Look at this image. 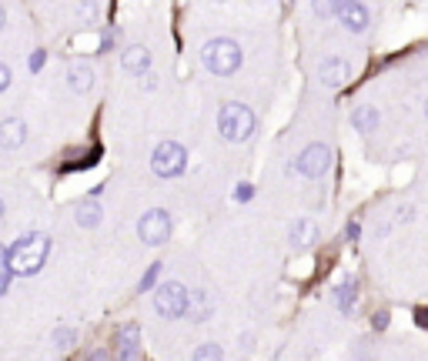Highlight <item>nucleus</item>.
I'll use <instances>...</instances> for the list:
<instances>
[{
	"label": "nucleus",
	"mask_w": 428,
	"mask_h": 361,
	"mask_svg": "<svg viewBox=\"0 0 428 361\" xmlns=\"http://www.w3.org/2000/svg\"><path fill=\"white\" fill-rule=\"evenodd\" d=\"M47 255H51V237L47 234H24L7 248V264H10L14 275L30 278L47 264Z\"/></svg>",
	"instance_id": "nucleus-1"
},
{
	"label": "nucleus",
	"mask_w": 428,
	"mask_h": 361,
	"mask_svg": "<svg viewBox=\"0 0 428 361\" xmlns=\"http://www.w3.org/2000/svg\"><path fill=\"white\" fill-rule=\"evenodd\" d=\"M201 60H204V67H207L214 78H231V74H238V71H241L245 54H241V47H238L231 37H214V40H207V44H204Z\"/></svg>",
	"instance_id": "nucleus-2"
},
{
	"label": "nucleus",
	"mask_w": 428,
	"mask_h": 361,
	"mask_svg": "<svg viewBox=\"0 0 428 361\" xmlns=\"http://www.w3.org/2000/svg\"><path fill=\"white\" fill-rule=\"evenodd\" d=\"M218 130H221V137L231 141V144H241V141H248L254 134V114L248 104L241 101H227L221 104V110H218Z\"/></svg>",
	"instance_id": "nucleus-3"
},
{
	"label": "nucleus",
	"mask_w": 428,
	"mask_h": 361,
	"mask_svg": "<svg viewBox=\"0 0 428 361\" xmlns=\"http://www.w3.org/2000/svg\"><path fill=\"white\" fill-rule=\"evenodd\" d=\"M188 167V151L177 141H161L151 154V171L157 178H177Z\"/></svg>",
	"instance_id": "nucleus-4"
},
{
	"label": "nucleus",
	"mask_w": 428,
	"mask_h": 361,
	"mask_svg": "<svg viewBox=\"0 0 428 361\" xmlns=\"http://www.w3.org/2000/svg\"><path fill=\"white\" fill-rule=\"evenodd\" d=\"M188 301H191V291L184 284L168 281L154 288V311L161 318H181V314H188Z\"/></svg>",
	"instance_id": "nucleus-5"
},
{
	"label": "nucleus",
	"mask_w": 428,
	"mask_h": 361,
	"mask_svg": "<svg viewBox=\"0 0 428 361\" xmlns=\"http://www.w3.org/2000/svg\"><path fill=\"white\" fill-rule=\"evenodd\" d=\"M137 237L144 241V244H164L168 237H171V214L168 211H161V207H151V211H144L141 214V221H137Z\"/></svg>",
	"instance_id": "nucleus-6"
},
{
	"label": "nucleus",
	"mask_w": 428,
	"mask_h": 361,
	"mask_svg": "<svg viewBox=\"0 0 428 361\" xmlns=\"http://www.w3.org/2000/svg\"><path fill=\"white\" fill-rule=\"evenodd\" d=\"M328 167H331V148L328 144H308L302 157L295 161V171L304 178H322Z\"/></svg>",
	"instance_id": "nucleus-7"
},
{
	"label": "nucleus",
	"mask_w": 428,
	"mask_h": 361,
	"mask_svg": "<svg viewBox=\"0 0 428 361\" xmlns=\"http://www.w3.org/2000/svg\"><path fill=\"white\" fill-rule=\"evenodd\" d=\"M345 30H352V34H365L368 24H372V14H368V7H361L358 0H341L338 3V14H335Z\"/></svg>",
	"instance_id": "nucleus-8"
},
{
	"label": "nucleus",
	"mask_w": 428,
	"mask_h": 361,
	"mask_svg": "<svg viewBox=\"0 0 428 361\" xmlns=\"http://www.w3.org/2000/svg\"><path fill=\"white\" fill-rule=\"evenodd\" d=\"M27 141V121L24 117H3L0 121V151H17Z\"/></svg>",
	"instance_id": "nucleus-9"
},
{
	"label": "nucleus",
	"mask_w": 428,
	"mask_h": 361,
	"mask_svg": "<svg viewBox=\"0 0 428 361\" xmlns=\"http://www.w3.org/2000/svg\"><path fill=\"white\" fill-rule=\"evenodd\" d=\"M121 67H124L127 74H134V78L148 74V67H151V51H148L144 44H131V47H124V54H121Z\"/></svg>",
	"instance_id": "nucleus-10"
},
{
	"label": "nucleus",
	"mask_w": 428,
	"mask_h": 361,
	"mask_svg": "<svg viewBox=\"0 0 428 361\" xmlns=\"http://www.w3.org/2000/svg\"><path fill=\"white\" fill-rule=\"evenodd\" d=\"M67 87H71L74 94H87V91L94 87V67H91L87 60H74V64L67 67Z\"/></svg>",
	"instance_id": "nucleus-11"
},
{
	"label": "nucleus",
	"mask_w": 428,
	"mask_h": 361,
	"mask_svg": "<svg viewBox=\"0 0 428 361\" xmlns=\"http://www.w3.org/2000/svg\"><path fill=\"white\" fill-rule=\"evenodd\" d=\"M318 78H322L325 87H341L345 78H348V64L341 57H328V60H322V67H318Z\"/></svg>",
	"instance_id": "nucleus-12"
},
{
	"label": "nucleus",
	"mask_w": 428,
	"mask_h": 361,
	"mask_svg": "<svg viewBox=\"0 0 428 361\" xmlns=\"http://www.w3.org/2000/svg\"><path fill=\"white\" fill-rule=\"evenodd\" d=\"M315 241H318V224H315V221L302 218V221L291 224V248H295V251H308Z\"/></svg>",
	"instance_id": "nucleus-13"
},
{
	"label": "nucleus",
	"mask_w": 428,
	"mask_h": 361,
	"mask_svg": "<svg viewBox=\"0 0 428 361\" xmlns=\"http://www.w3.org/2000/svg\"><path fill=\"white\" fill-rule=\"evenodd\" d=\"M74 221L80 224V228H87V231H91V228H98V224L104 221L101 205H98V201H80L77 211H74Z\"/></svg>",
	"instance_id": "nucleus-14"
},
{
	"label": "nucleus",
	"mask_w": 428,
	"mask_h": 361,
	"mask_svg": "<svg viewBox=\"0 0 428 361\" xmlns=\"http://www.w3.org/2000/svg\"><path fill=\"white\" fill-rule=\"evenodd\" d=\"M352 124L358 134H372L378 128V110L372 104H361V107H354L352 110Z\"/></svg>",
	"instance_id": "nucleus-15"
},
{
	"label": "nucleus",
	"mask_w": 428,
	"mask_h": 361,
	"mask_svg": "<svg viewBox=\"0 0 428 361\" xmlns=\"http://www.w3.org/2000/svg\"><path fill=\"white\" fill-rule=\"evenodd\" d=\"M211 311H214V301L207 298V291H194L191 301H188V318L191 321H207Z\"/></svg>",
	"instance_id": "nucleus-16"
},
{
	"label": "nucleus",
	"mask_w": 428,
	"mask_h": 361,
	"mask_svg": "<svg viewBox=\"0 0 428 361\" xmlns=\"http://www.w3.org/2000/svg\"><path fill=\"white\" fill-rule=\"evenodd\" d=\"M137 338H141V328H137V325H124V328L117 331L121 358H137Z\"/></svg>",
	"instance_id": "nucleus-17"
},
{
	"label": "nucleus",
	"mask_w": 428,
	"mask_h": 361,
	"mask_svg": "<svg viewBox=\"0 0 428 361\" xmlns=\"http://www.w3.org/2000/svg\"><path fill=\"white\" fill-rule=\"evenodd\" d=\"M354 298H358V284L354 281H345L338 288V294H335V301H338V308L341 311H352L354 308Z\"/></svg>",
	"instance_id": "nucleus-18"
},
{
	"label": "nucleus",
	"mask_w": 428,
	"mask_h": 361,
	"mask_svg": "<svg viewBox=\"0 0 428 361\" xmlns=\"http://www.w3.org/2000/svg\"><path fill=\"white\" fill-rule=\"evenodd\" d=\"M54 345H57L60 351L74 348V345H77V331H74V328H57V331H54Z\"/></svg>",
	"instance_id": "nucleus-19"
},
{
	"label": "nucleus",
	"mask_w": 428,
	"mask_h": 361,
	"mask_svg": "<svg viewBox=\"0 0 428 361\" xmlns=\"http://www.w3.org/2000/svg\"><path fill=\"white\" fill-rule=\"evenodd\" d=\"M10 278H14V271H10V264H7V251L0 248V294H7Z\"/></svg>",
	"instance_id": "nucleus-20"
},
{
	"label": "nucleus",
	"mask_w": 428,
	"mask_h": 361,
	"mask_svg": "<svg viewBox=\"0 0 428 361\" xmlns=\"http://www.w3.org/2000/svg\"><path fill=\"white\" fill-rule=\"evenodd\" d=\"M311 10H315L318 17H335V14H338V0H315Z\"/></svg>",
	"instance_id": "nucleus-21"
},
{
	"label": "nucleus",
	"mask_w": 428,
	"mask_h": 361,
	"mask_svg": "<svg viewBox=\"0 0 428 361\" xmlns=\"http://www.w3.org/2000/svg\"><path fill=\"white\" fill-rule=\"evenodd\" d=\"M221 355H225V351H221V348H218L214 341H211V345H204V348H198V351H194V358H198V361H211V358L218 361Z\"/></svg>",
	"instance_id": "nucleus-22"
},
{
	"label": "nucleus",
	"mask_w": 428,
	"mask_h": 361,
	"mask_svg": "<svg viewBox=\"0 0 428 361\" xmlns=\"http://www.w3.org/2000/svg\"><path fill=\"white\" fill-rule=\"evenodd\" d=\"M157 275H161V261H157V264H151V268H148V275L141 278V291H151L154 284H157Z\"/></svg>",
	"instance_id": "nucleus-23"
},
{
	"label": "nucleus",
	"mask_w": 428,
	"mask_h": 361,
	"mask_svg": "<svg viewBox=\"0 0 428 361\" xmlns=\"http://www.w3.org/2000/svg\"><path fill=\"white\" fill-rule=\"evenodd\" d=\"M77 17H80V21H94V17H98V3L84 0V3L77 7Z\"/></svg>",
	"instance_id": "nucleus-24"
},
{
	"label": "nucleus",
	"mask_w": 428,
	"mask_h": 361,
	"mask_svg": "<svg viewBox=\"0 0 428 361\" xmlns=\"http://www.w3.org/2000/svg\"><path fill=\"white\" fill-rule=\"evenodd\" d=\"M10 84H14V71H10V67H7V64L0 60V94H3V91H7Z\"/></svg>",
	"instance_id": "nucleus-25"
},
{
	"label": "nucleus",
	"mask_w": 428,
	"mask_h": 361,
	"mask_svg": "<svg viewBox=\"0 0 428 361\" xmlns=\"http://www.w3.org/2000/svg\"><path fill=\"white\" fill-rule=\"evenodd\" d=\"M114 40H117V30H107V34L101 37V54L111 51V47H114Z\"/></svg>",
	"instance_id": "nucleus-26"
},
{
	"label": "nucleus",
	"mask_w": 428,
	"mask_h": 361,
	"mask_svg": "<svg viewBox=\"0 0 428 361\" xmlns=\"http://www.w3.org/2000/svg\"><path fill=\"white\" fill-rule=\"evenodd\" d=\"M251 194H254L251 184H241V187L234 191V201H251Z\"/></svg>",
	"instance_id": "nucleus-27"
},
{
	"label": "nucleus",
	"mask_w": 428,
	"mask_h": 361,
	"mask_svg": "<svg viewBox=\"0 0 428 361\" xmlns=\"http://www.w3.org/2000/svg\"><path fill=\"white\" fill-rule=\"evenodd\" d=\"M44 60H47V54L37 51L34 57H30V71H41V67H44Z\"/></svg>",
	"instance_id": "nucleus-28"
},
{
	"label": "nucleus",
	"mask_w": 428,
	"mask_h": 361,
	"mask_svg": "<svg viewBox=\"0 0 428 361\" xmlns=\"http://www.w3.org/2000/svg\"><path fill=\"white\" fill-rule=\"evenodd\" d=\"M372 325H375L378 331H385V328H388V314H385V311H381V314H375V321H372Z\"/></svg>",
	"instance_id": "nucleus-29"
},
{
	"label": "nucleus",
	"mask_w": 428,
	"mask_h": 361,
	"mask_svg": "<svg viewBox=\"0 0 428 361\" xmlns=\"http://www.w3.org/2000/svg\"><path fill=\"white\" fill-rule=\"evenodd\" d=\"M345 234H348V241H354V237H358V221H352V224L345 228Z\"/></svg>",
	"instance_id": "nucleus-30"
},
{
	"label": "nucleus",
	"mask_w": 428,
	"mask_h": 361,
	"mask_svg": "<svg viewBox=\"0 0 428 361\" xmlns=\"http://www.w3.org/2000/svg\"><path fill=\"white\" fill-rule=\"evenodd\" d=\"M418 325H422V328H428V311H418Z\"/></svg>",
	"instance_id": "nucleus-31"
},
{
	"label": "nucleus",
	"mask_w": 428,
	"mask_h": 361,
	"mask_svg": "<svg viewBox=\"0 0 428 361\" xmlns=\"http://www.w3.org/2000/svg\"><path fill=\"white\" fill-rule=\"evenodd\" d=\"M7 27V10H3V3H0V30Z\"/></svg>",
	"instance_id": "nucleus-32"
},
{
	"label": "nucleus",
	"mask_w": 428,
	"mask_h": 361,
	"mask_svg": "<svg viewBox=\"0 0 428 361\" xmlns=\"http://www.w3.org/2000/svg\"><path fill=\"white\" fill-rule=\"evenodd\" d=\"M3 214H7V205H3V198H0V221H3Z\"/></svg>",
	"instance_id": "nucleus-33"
},
{
	"label": "nucleus",
	"mask_w": 428,
	"mask_h": 361,
	"mask_svg": "<svg viewBox=\"0 0 428 361\" xmlns=\"http://www.w3.org/2000/svg\"><path fill=\"white\" fill-rule=\"evenodd\" d=\"M425 117H428V101H425Z\"/></svg>",
	"instance_id": "nucleus-34"
},
{
	"label": "nucleus",
	"mask_w": 428,
	"mask_h": 361,
	"mask_svg": "<svg viewBox=\"0 0 428 361\" xmlns=\"http://www.w3.org/2000/svg\"><path fill=\"white\" fill-rule=\"evenodd\" d=\"M338 3H341V0H338Z\"/></svg>",
	"instance_id": "nucleus-35"
}]
</instances>
